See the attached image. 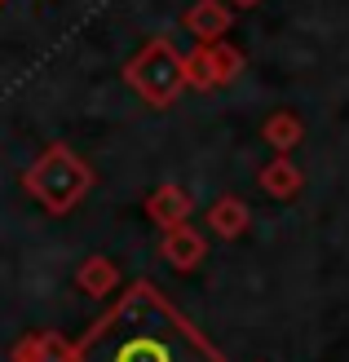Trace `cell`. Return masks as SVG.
Returning <instances> with one entry per match:
<instances>
[{
  "label": "cell",
  "mask_w": 349,
  "mask_h": 362,
  "mask_svg": "<svg viewBox=\"0 0 349 362\" xmlns=\"http://www.w3.org/2000/svg\"><path fill=\"white\" fill-rule=\"evenodd\" d=\"M234 9H252V5H261V0H230Z\"/></svg>",
  "instance_id": "4fadbf2b"
},
{
  "label": "cell",
  "mask_w": 349,
  "mask_h": 362,
  "mask_svg": "<svg viewBox=\"0 0 349 362\" xmlns=\"http://www.w3.org/2000/svg\"><path fill=\"white\" fill-rule=\"evenodd\" d=\"M230 23H234V13H230L226 0H195L186 9V18H181V27H186L195 40H226Z\"/></svg>",
  "instance_id": "52a82bcc"
},
{
  "label": "cell",
  "mask_w": 349,
  "mask_h": 362,
  "mask_svg": "<svg viewBox=\"0 0 349 362\" xmlns=\"http://www.w3.org/2000/svg\"><path fill=\"white\" fill-rule=\"evenodd\" d=\"M256 181H261V190L270 199H297L305 190V173L292 164V155H274L270 164L256 173Z\"/></svg>",
  "instance_id": "9c48e42d"
},
{
  "label": "cell",
  "mask_w": 349,
  "mask_h": 362,
  "mask_svg": "<svg viewBox=\"0 0 349 362\" xmlns=\"http://www.w3.org/2000/svg\"><path fill=\"white\" fill-rule=\"evenodd\" d=\"M76 283H80L84 296L106 300L111 292H120V265L111 257H84L80 269H76Z\"/></svg>",
  "instance_id": "8fae6325"
},
{
  "label": "cell",
  "mask_w": 349,
  "mask_h": 362,
  "mask_svg": "<svg viewBox=\"0 0 349 362\" xmlns=\"http://www.w3.org/2000/svg\"><path fill=\"white\" fill-rule=\"evenodd\" d=\"M244 71V53L230 40H199L186 53V84L190 88H222L230 80H239Z\"/></svg>",
  "instance_id": "277c9868"
},
{
  "label": "cell",
  "mask_w": 349,
  "mask_h": 362,
  "mask_svg": "<svg viewBox=\"0 0 349 362\" xmlns=\"http://www.w3.org/2000/svg\"><path fill=\"white\" fill-rule=\"evenodd\" d=\"M0 9H5V0H0Z\"/></svg>",
  "instance_id": "5bb4252c"
},
{
  "label": "cell",
  "mask_w": 349,
  "mask_h": 362,
  "mask_svg": "<svg viewBox=\"0 0 349 362\" xmlns=\"http://www.w3.org/2000/svg\"><path fill=\"white\" fill-rule=\"evenodd\" d=\"M76 362H226V354L155 283L137 279L76 340Z\"/></svg>",
  "instance_id": "6da1fadb"
},
{
  "label": "cell",
  "mask_w": 349,
  "mask_h": 362,
  "mask_svg": "<svg viewBox=\"0 0 349 362\" xmlns=\"http://www.w3.org/2000/svg\"><path fill=\"white\" fill-rule=\"evenodd\" d=\"M93 181H98V173L88 168L84 155H76L67 141H49L40 151V159L23 173V190L49 216H67L88 190H93Z\"/></svg>",
  "instance_id": "7a4b0ae2"
},
{
  "label": "cell",
  "mask_w": 349,
  "mask_h": 362,
  "mask_svg": "<svg viewBox=\"0 0 349 362\" xmlns=\"http://www.w3.org/2000/svg\"><path fill=\"white\" fill-rule=\"evenodd\" d=\"M261 137H265V146H274V155H292L305 141V124L297 111H274L261 124Z\"/></svg>",
  "instance_id": "7c38bea8"
},
{
  "label": "cell",
  "mask_w": 349,
  "mask_h": 362,
  "mask_svg": "<svg viewBox=\"0 0 349 362\" xmlns=\"http://www.w3.org/2000/svg\"><path fill=\"white\" fill-rule=\"evenodd\" d=\"M248 226H252V208L244 204V199H234V194H222L208 208V230L217 234V239H244Z\"/></svg>",
  "instance_id": "30bf717a"
},
{
  "label": "cell",
  "mask_w": 349,
  "mask_h": 362,
  "mask_svg": "<svg viewBox=\"0 0 349 362\" xmlns=\"http://www.w3.org/2000/svg\"><path fill=\"white\" fill-rule=\"evenodd\" d=\"M124 84L146 102V106H173L186 88V53H177L168 35L146 40L133 58L124 62Z\"/></svg>",
  "instance_id": "3957f363"
},
{
  "label": "cell",
  "mask_w": 349,
  "mask_h": 362,
  "mask_svg": "<svg viewBox=\"0 0 349 362\" xmlns=\"http://www.w3.org/2000/svg\"><path fill=\"white\" fill-rule=\"evenodd\" d=\"M190 194L181 190V186H173V181H164V186H155L151 190V199H146V216L159 226V230H173V226H181V221H190Z\"/></svg>",
  "instance_id": "ba28073f"
},
{
  "label": "cell",
  "mask_w": 349,
  "mask_h": 362,
  "mask_svg": "<svg viewBox=\"0 0 349 362\" xmlns=\"http://www.w3.org/2000/svg\"><path fill=\"white\" fill-rule=\"evenodd\" d=\"M9 362H76V345L62 332H27L13 340Z\"/></svg>",
  "instance_id": "8992f818"
},
{
  "label": "cell",
  "mask_w": 349,
  "mask_h": 362,
  "mask_svg": "<svg viewBox=\"0 0 349 362\" xmlns=\"http://www.w3.org/2000/svg\"><path fill=\"white\" fill-rule=\"evenodd\" d=\"M159 257L168 261L173 269H181V274H190V269L204 265L208 243H204V234H199L190 221H181V226H173V230H164V239H159Z\"/></svg>",
  "instance_id": "5b68a950"
}]
</instances>
